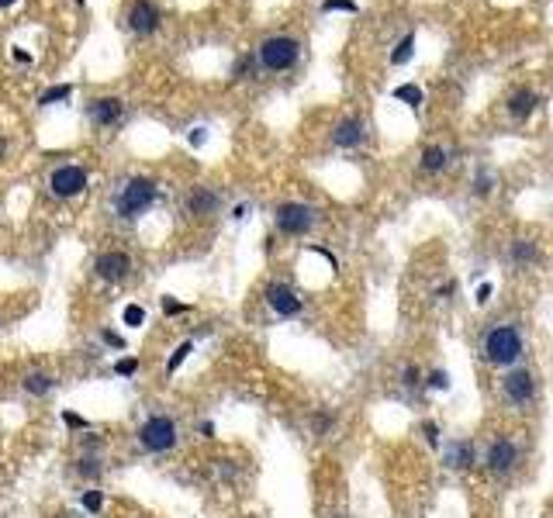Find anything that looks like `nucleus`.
Masks as SVG:
<instances>
[{"label":"nucleus","mask_w":553,"mask_h":518,"mask_svg":"<svg viewBox=\"0 0 553 518\" xmlns=\"http://www.w3.org/2000/svg\"><path fill=\"white\" fill-rule=\"evenodd\" d=\"M128 28H132L135 35H152V32L159 28V11H156V4H149V0L132 4V11H128Z\"/></svg>","instance_id":"0eeeda50"},{"label":"nucleus","mask_w":553,"mask_h":518,"mask_svg":"<svg viewBox=\"0 0 553 518\" xmlns=\"http://www.w3.org/2000/svg\"><path fill=\"white\" fill-rule=\"evenodd\" d=\"M446 463L456 466V470H467V466L474 463V446H470V442H453L450 453H446Z\"/></svg>","instance_id":"2eb2a0df"},{"label":"nucleus","mask_w":553,"mask_h":518,"mask_svg":"<svg viewBox=\"0 0 553 518\" xmlns=\"http://www.w3.org/2000/svg\"><path fill=\"white\" fill-rule=\"evenodd\" d=\"M322 8H325V11H356L353 0H325Z\"/></svg>","instance_id":"a878e982"},{"label":"nucleus","mask_w":553,"mask_h":518,"mask_svg":"<svg viewBox=\"0 0 553 518\" xmlns=\"http://www.w3.org/2000/svg\"><path fill=\"white\" fill-rule=\"evenodd\" d=\"M484 356H487V363H494V366L515 363V360L522 356V339H519V332H515L512 325L491 329V335H487V342H484Z\"/></svg>","instance_id":"f257e3e1"},{"label":"nucleus","mask_w":553,"mask_h":518,"mask_svg":"<svg viewBox=\"0 0 553 518\" xmlns=\"http://www.w3.org/2000/svg\"><path fill=\"white\" fill-rule=\"evenodd\" d=\"M49 187H52L56 197H77L87 187V169L83 166H59L49 176Z\"/></svg>","instance_id":"423d86ee"},{"label":"nucleus","mask_w":553,"mask_h":518,"mask_svg":"<svg viewBox=\"0 0 553 518\" xmlns=\"http://www.w3.org/2000/svg\"><path fill=\"white\" fill-rule=\"evenodd\" d=\"M259 63L266 66V70H291L294 63H298V42L294 39H288V35H273V39H266L263 45H259Z\"/></svg>","instance_id":"f03ea898"},{"label":"nucleus","mask_w":553,"mask_h":518,"mask_svg":"<svg viewBox=\"0 0 553 518\" xmlns=\"http://www.w3.org/2000/svg\"><path fill=\"white\" fill-rule=\"evenodd\" d=\"M412 52H415V35H405V39L398 42V49L391 52V63H394V66H405V63L412 59Z\"/></svg>","instance_id":"f3484780"},{"label":"nucleus","mask_w":553,"mask_h":518,"mask_svg":"<svg viewBox=\"0 0 553 518\" xmlns=\"http://www.w3.org/2000/svg\"><path fill=\"white\" fill-rule=\"evenodd\" d=\"M8 152V142H4V135H0V156H4Z\"/></svg>","instance_id":"4c0bfd02"},{"label":"nucleus","mask_w":553,"mask_h":518,"mask_svg":"<svg viewBox=\"0 0 553 518\" xmlns=\"http://www.w3.org/2000/svg\"><path fill=\"white\" fill-rule=\"evenodd\" d=\"M204 138H208V132H204V128H194V132H190V145H194V149H197V145H204Z\"/></svg>","instance_id":"c85d7f7f"},{"label":"nucleus","mask_w":553,"mask_h":518,"mask_svg":"<svg viewBox=\"0 0 553 518\" xmlns=\"http://www.w3.org/2000/svg\"><path fill=\"white\" fill-rule=\"evenodd\" d=\"M70 94H73V90L63 83V87H52V90H46V94L39 97V104H56V101H66Z\"/></svg>","instance_id":"4be33fe9"},{"label":"nucleus","mask_w":553,"mask_h":518,"mask_svg":"<svg viewBox=\"0 0 553 518\" xmlns=\"http://www.w3.org/2000/svg\"><path fill=\"white\" fill-rule=\"evenodd\" d=\"M187 207H190L194 214H211V211L218 207V197H214L211 190H194L190 200H187Z\"/></svg>","instance_id":"dca6fc26"},{"label":"nucleus","mask_w":553,"mask_h":518,"mask_svg":"<svg viewBox=\"0 0 553 518\" xmlns=\"http://www.w3.org/2000/svg\"><path fill=\"white\" fill-rule=\"evenodd\" d=\"M405 384H412V387L419 384V370H415V366H408V370H405Z\"/></svg>","instance_id":"72a5a7b5"},{"label":"nucleus","mask_w":553,"mask_h":518,"mask_svg":"<svg viewBox=\"0 0 553 518\" xmlns=\"http://www.w3.org/2000/svg\"><path fill=\"white\" fill-rule=\"evenodd\" d=\"M252 66V59L245 56V59H239V66H235V76H245V70Z\"/></svg>","instance_id":"473e14b6"},{"label":"nucleus","mask_w":553,"mask_h":518,"mask_svg":"<svg viewBox=\"0 0 553 518\" xmlns=\"http://www.w3.org/2000/svg\"><path fill=\"white\" fill-rule=\"evenodd\" d=\"M97 470H101V466H97L94 459H83V463H80V473H87V477H97Z\"/></svg>","instance_id":"c756f323"},{"label":"nucleus","mask_w":553,"mask_h":518,"mask_svg":"<svg viewBox=\"0 0 553 518\" xmlns=\"http://www.w3.org/2000/svg\"><path fill=\"white\" fill-rule=\"evenodd\" d=\"M487 466H491L494 473H508V470L515 466V446H512L508 439H498V442L491 446V453H487Z\"/></svg>","instance_id":"f8f14e48"},{"label":"nucleus","mask_w":553,"mask_h":518,"mask_svg":"<svg viewBox=\"0 0 553 518\" xmlns=\"http://www.w3.org/2000/svg\"><path fill=\"white\" fill-rule=\"evenodd\" d=\"M425 439H429L432 446L439 442V435H436V425H432V422H425Z\"/></svg>","instance_id":"f704fd0d"},{"label":"nucleus","mask_w":553,"mask_h":518,"mask_svg":"<svg viewBox=\"0 0 553 518\" xmlns=\"http://www.w3.org/2000/svg\"><path fill=\"white\" fill-rule=\"evenodd\" d=\"M512 256L519 259V263H529V259H536V245L525 242V238H519V242H512Z\"/></svg>","instance_id":"aec40b11"},{"label":"nucleus","mask_w":553,"mask_h":518,"mask_svg":"<svg viewBox=\"0 0 553 518\" xmlns=\"http://www.w3.org/2000/svg\"><path fill=\"white\" fill-rule=\"evenodd\" d=\"M505 394H508L515 404L532 401V394H536V380H532V373H525V370L508 373V377H505Z\"/></svg>","instance_id":"1a4fd4ad"},{"label":"nucleus","mask_w":553,"mask_h":518,"mask_svg":"<svg viewBox=\"0 0 553 518\" xmlns=\"http://www.w3.org/2000/svg\"><path fill=\"white\" fill-rule=\"evenodd\" d=\"M422 166H425V169H432V173H436V169H443V166H446V149L429 145V149L422 152Z\"/></svg>","instance_id":"a211bd4d"},{"label":"nucleus","mask_w":553,"mask_h":518,"mask_svg":"<svg viewBox=\"0 0 553 518\" xmlns=\"http://www.w3.org/2000/svg\"><path fill=\"white\" fill-rule=\"evenodd\" d=\"M312 225H315V211L308 204L288 200V204L276 207V228H281L284 235H305Z\"/></svg>","instance_id":"39448f33"},{"label":"nucleus","mask_w":553,"mask_h":518,"mask_svg":"<svg viewBox=\"0 0 553 518\" xmlns=\"http://www.w3.org/2000/svg\"><path fill=\"white\" fill-rule=\"evenodd\" d=\"M77 4H83V0H77Z\"/></svg>","instance_id":"ea45409f"},{"label":"nucleus","mask_w":553,"mask_h":518,"mask_svg":"<svg viewBox=\"0 0 553 518\" xmlns=\"http://www.w3.org/2000/svg\"><path fill=\"white\" fill-rule=\"evenodd\" d=\"M432 387H446V373H432Z\"/></svg>","instance_id":"e433bc0d"},{"label":"nucleus","mask_w":553,"mask_h":518,"mask_svg":"<svg viewBox=\"0 0 553 518\" xmlns=\"http://www.w3.org/2000/svg\"><path fill=\"white\" fill-rule=\"evenodd\" d=\"M104 339H108V342H111V346H118V349H121V346H125V342H121V335H114V332H104Z\"/></svg>","instance_id":"c9c22d12"},{"label":"nucleus","mask_w":553,"mask_h":518,"mask_svg":"<svg viewBox=\"0 0 553 518\" xmlns=\"http://www.w3.org/2000/svg\"><path fill=\"white\" fill-rule=\"evenodd\" d=\"M63 422H66L70 428H87V422H83L80 415H73V411H66V415H63Z\"/></svg>","instance_id":"cd10ccee"},{"label":"nucleus","mask_w":553,"mask_h":518,"mask_svg":"<svg viewBox=\"0 0 553 518\" xmlns=\"http://www.w3.org/2000/svg\"><path fill=\"white\" fill-rule=\"evenodd\" d=\"M152 200H156V183L145 180V176H135V180L125 183V190H121V197H118V211H121L125 218H139Z\"/></svg>","instance_id":"7ed1b4c3"},{"label":"nucleus","mask_w":553,"mask_h":518,"mask_svg":"<svg viewBox=\"0 0 553 518\" xmlns=\"http://www.w3.org/2000/svg\"><path fill=\"white\" fill-rule=\"evenodd\" d=\"M121 111H125V104H121L118 97H97V101L90 104V118H94L97 125H114V121L121 118Z\"/></svg>","instance_id":"9b49d317"},{"label":"nucleus","mask_w":553,"mask_h":518,"mask_svg":"<svg viewBox=\"0 0 553 518\" xmlns=\"http://www.w3.org/2000/svg\"><path fill=\"white\" fill-rule=\"evenodd\" d=\"M101 504H104L101 490H87V494H83V508H87V511H101Z\"/></svg>","instance_id":"393cba45"},{"label":"nucleus","mask_w":553,"mask_h":518,"mask_svg":"<svg viewBox=\"0 0 553 518\" xmlns=\"http://www.w3.org/2000/svg\"><path fill=\"white\" fill-rule=\"evenodd\" d=\"M25 391L28 394H49L52 391V377L49 373H32V377H25Z\"/></svg>","instance_id":"6ab92c4d"},{"label":"nucleus","mask_w":553,"mask_h":518,"mask_svg":"<svg viewBox=\"0 0 553 518\" xmlns=\"http://www.w3.org/2000/svg\"><path fill=\"white\" fill-rule=\"evenodd\" d=\"M332 138H336V145L353 149V145H360V142H363V125H360L356 118H346V121H339V125H336Z\"/></svg>","instance_id":"ddd939ff"},{"label":"nucleus","mask_w":553,"mask_h":518,"mask_svg":"<svg viewBox=\"0 0 553 518\" xmlns=\"http://www.w3.org/2000/svg\"><path fill=\"white\" fill-rule=\"evenodd\" d=\"M114 370H118V373H121V377H132V373H135V370H139V363H135V360H121V363H118V366H114Z\"/></svg>","instance_id":"bb28decb"},{"label":"nucleus","mask_w":553,"mask_h":518,"mask_svg":"<svg viewBox=\"0 0 553 518\" xmlns=\"http://www.w3.org/2000/svg\"><path fill=\"white\" fill-rule=\"evenodd\" d=\"M190 349H194V342H183V346H180V349H177V353L170 356V363H166V370L173 373V370H177V366H180V363H183V360L190 356Z\"/></svg>","instance_id":"b1692460"},{"label":"nucleus","mask_w":553,"mask_h":518,"mask_svg":"<svg viewBox=\"0 0 553 518\" xmlns=\"http://www.w3.org/2000/svg\"><path fill=\"white\" fill-rule=\"evenodd\" d=\"M139 442H142L145 449H152V453H166V449L177 446V425H173L170 418L156 415V418H149V422L139 428Z\"/></svg>","instance_id":"20e7f679"},{"label":"nucleus","mask_w":553,"mask_h":518,"mask_svg":"<svg viewBox=\"0 0 553 518\" xmlns=\"http://www.w3.org/2000/svg\"><path fill=\"white\" fill-rule=\"evenodd\" d=\"M536 104H539V97L532 94V90H519L512 101H508V111H512V118H519V121H525L532 111H536Z\"/></svg>","instance_id":"4468645a"},{"label":"nucleus","mask_w":553,"mask_h":518,"mask_svg":"<svg viewBox=\"0 0 553 518\" xmlns=\"http://www.w3.org/2000/svg\"><path fill=\"white\" fill-rule=\"evenodd\" d=\"M487 298H491V284H481V287H477V304H484Z\"/></svg>","instance_id":"2f4dec72"},{"label":"nucleus","mask_w":553,"mask_h":518,"mask_svg":"<svg viewBox=\"0 0 553 518\" xmlns=\"http://www.w3.org/2000/svg\"><path fill=\"white\" fill-rule=\"evenodd\" d=\"M11 4H18V0H0V8H11Z\"/></svg>","instance_id":"58836bf2"},{"label":"nucleus","mask_w":553,"mask_h":518,"mask_svg":"<svg viewBox=\"0 0 553 518\" xmlns=\"http://www.w3.org/2000/svg\"><path fill=\"white\" fill-rule=\"evenodd\" d=\"M266 301H270V308L276 311V315H298L301 311V301H298V294L291 291V287H284V284H273L270 291H266Z\"/></svg>","instance_id":"9d476101"},{"label":"nucleus","mask_w":553,"mask_h":518,"mask_svg":"<svg viewBox=\"0 0 553 518\" xmlns=\"http://www.w3.org/2000/svg\"><path fill=\"white\" fill-rule=\"evenodd\" d=\"M97 277L101 280H111V284H118V280H125L128 277V270H132V259L125 256V252H104L101 259H97Z\"/></svg>","instance_id":"6e6552de"},{"label":"nucleus","mask_w":553,"mask_h":518,"mask_svg":"<svg viewBox=\"0 0 553 518\" xmlns=\"http://www.w3.org/2000/svg\"><path fill=\"white\" fill-rule=\"evenodd\" d=\"M142 322H145V311H142L139 304H128V308H125V325H132V329H139Z\"/></svg>","instance_id":"5701e85b"},{"label":"nucleus","mask_w":553,"mask_h":518,"mask_svg":"<svg viewBox=\"0 0 553 518\" xmlns=\"http://www.w3.org/2000/svg\"><path fill=\"white\" fill-rule=\"evenodd\" d=\"M163 311H166V315H180V311H183V304H177V301H170V298H166V301H163Z\"/></svg>","instance_id":"7c9ffc66"},{"label":"nucleus","mask_w":553,"mask_h":518,"mask_svg":"<svg viewBox=\"0 0 553 518\" xmlns=\"http://www.w3.org/2000/svg\"><path fill=\"white\" fill-rule=\"evenodd\" d=\"M394 97H398V101H408L412 107H419V104H422V90H419V87H412V83L398 87V90H394Z\"/></svg>","instance_id":"412c9836"}]
</instances>
